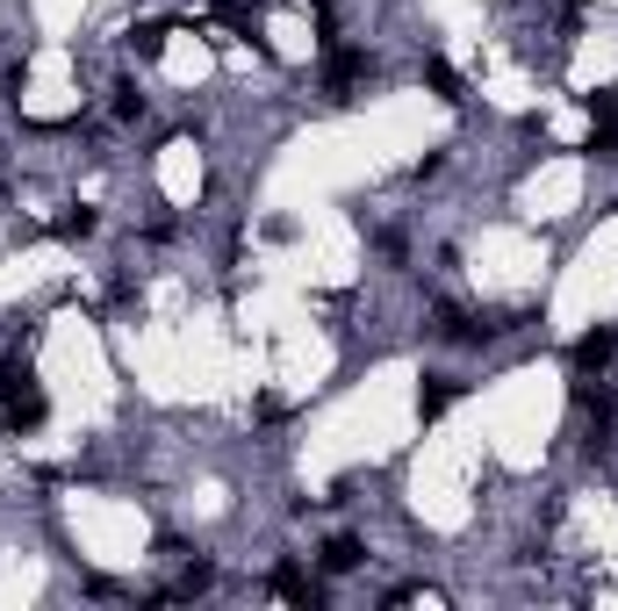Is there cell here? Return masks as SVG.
Segmentation results:
<instances>
[{"instance_id":"8","label":"cell","mask_w":618,"mask_h":611,"mask_svg":"<svg viewBox=\"0 0 618 611\" xmlns=\"http://www.w3.org/2000/svg\"><path fill=\"white\" fill-rule=\"evenodd\" d=\"M425 87H432L439 101H460V80H454V66H446V58H432V66H425Z\"/></svg>"},{"instance_id":"10","label":"cell","mask_w":618,"mask_h":611,"mask_svg":"<svg viewBox=\"0 0 618 611\" xmlns=\"http://www.w3.org/2000/svg\"><path fill=\"white\" fill-rule=\"evenodd\" d=\"M209 583H216V575H209V561H194V569H188V575H180V583H173V598H202Z\"/></svg>"},{"instance_id":"9","label":"cell","mask_w":618,"mask_h":611,"mask_svg":"<svg viewBox=\"0 0 618 611\" xmlns=\"http://www.w3.org/2000/svg\"><path fill=\"white\" fill-rule=\"evenodd\" d=\"M324 569H331V575H353V569H359V540H331V547H324Z\"/></svg>"},{"instance_id":"7","label":"cell","mask_w":618,"mask_h":611,"mask_svg":"<svg viewBox=\"0 0 618 611\" xmlns=\"http://www.w3.org/2000/svg\"><path fill=\"white\" fill-rule=\"evenodd\" d=\"M165 37H173L165 22H138V29H130V51H138V58H159V51H165Z\"/></svg>"},{"instance_id":"1","label":"cell","mask_w":618,"mask_h":611,"mask_svg":"<svg viewBox=\"0 0 618 611\" xmlns=\"http://www.w3.org/2000/svg\"><path fill=\"white\" fill-rule=\"evenodd\" d=\"M0 410H8V432H14V439L37 432V424L51 418V403H43V389H37V374H29V367H0Z\"/></svg>"},{"instance_id":"4","label":"cell","mask_w":618,"mask_h":611,"mask_svg":"<svg viewBox=\"0 0 618 611\" xmlns=\"http://www.w3.org/2000/svg\"><path fill=\"white\" fill-rule=\"evenodd\" d=\"M454 381H425V389H417V418H446V410H454Z\"/></svg>"},{"instance_id":"2","label":"cell","mask_w":618,"mask_h":611,"mask_svg":"<svg viewBox=\"0 0 618 611\" xmlns=\"http://www.w3.org/2000/svg\"><path fill=\"white\" fill-rule=\"evenodd\" d=\"M611 353H618V331H582L576 339V374H605Z\"/></svg>"},{"instance_id":"5","label":"cell","mask_w":618,"mask_h":611,"mask_svg":"<svg viewBox=\"0 0 618 611\" xmlns=\"http://www.w3.org/2000/svg\"><path fill=\"white\" fill-rule=\"evenodd\" d=\"M274 598H295V604H316V583L303 569H274Z\"/></svg>"},{"instance_id":"3","label":"cell","mask_w":618,"mask_h":611,"mask_svg":"<svg viewBox=\"0 0 618 611\" xmlns=\"http://www.w3.org/2000/svg\"><path fill=\"white\" fill-rule=\"evenodd\" d=\"M439 339H454V345H475V339H489V324H475L467 310H439Z\"/></svg>"},{"instance_id":"6","label":"cell","mask_w":618,"mask_h":611,"mask_svg":"<svg viewBox=\"0 0 618 611\" xmlns=\"http://www.w3.org/2000/svg\"><path fill=\"white\" fill-rule=\"evenodd\" d=\"M324 72H331V87L345 94V87H353L359 72H367V58H359V51H331V66H324Z\"/></svg>"}]
</instances>
